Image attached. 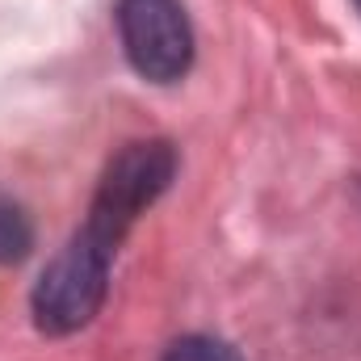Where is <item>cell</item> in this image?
Returning <instances> with one entry per match:
<instances>
[{
    "label": "cell",
    "mask_w": 361,
    "mask_h": 361,
    "mask_svg": "<svg viewBox=\"0 0 361 361\" xmlns=\"http://www.w3.org/2000/svg\"><path fill=\"white\" fill-rule=\"evenodd\" d=\"M30 248H34V223H30V214L13 197L0 193V265L25 261Z\"/></svg>",
    "instance_id": "cell-4"
},
{
    "label": "cell",
    "mask_w": 361,
    "mask_h": 361,
    "mask_svg": "<svg viewBox=\"0 0 361 361\" xmlns=\"http://www.w3.org/2000/svg\"><path fill=\"white\" fill-rule=\"evenodd\" d=\"M109 265H114V252H105L85 231H76L34 286L30 311H34L38 332L72 336L85 324H92L109 290Z\"/></svg>",
    "instance_id": "cell-2"
},
{
    "label": "cell",
    "mask_w": 361,
    "mask_h": 361,
    "mask_svg": "<svg viewBox=\"0 0 361 361\" xmlns=\"http://www.w3.org/2000/svg\"><path fill=\"white\" fill-rule=\"evenodd\" d=\"M177 177V147L169 139H139V143H126L105 177L92 193L89 219H85V235L92 244L109 248L118 257V244L126 240V231L135 227V219L173 185Z\"/></svg>",
    "instance_id": "cell-1"
},
{
    "label": "cell",
    "mask_w": 361,
    "mask_h": 361,
    "mask_svg": "<svg viewBox=\"0 0 361 361\" xmlns=\"http://www.w3.org/2000/svg\"><path fill=\"white\" fill-rule=\"evenodd\" d=\"M118 34L130 68L152 85H177L193 63V25L180 0H118Z\"/></svg>",
    "instance_id": "cell-3"
},
{
    "label": "cell",
    "mask_w": 361,
    "mask_h": 361,
    "mask_svg": "<svg viewBox=\"0 0 361 361\" xmlns=\"http://www.w3.org/2000/svg\"><path fill=\"white\" fill-rule=\"evenodd\" d=\"M160 361H240V353L227 345V341H219V336H180L169 345V353Z\"/></svg>",
    "instance_id": "cell-5"
},
{
    "label": "cell",
    "mask_w": 361,
    "mask_h": 361,
    "mask_svg": "<svg viewBox=\"0 0 361 361\" xmlns=\"http://www.w3.org/2000/svg\"><path fill=\"white\" fill-rule=\"evenodd\" d=\"M353 4H357V8H361V0H353Z\"/></svg>",
    "instance_id": "cell-6"
}]
</instances>
